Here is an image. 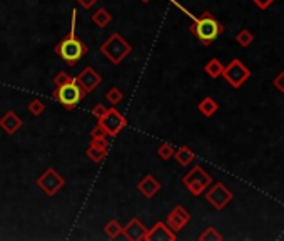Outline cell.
Returning <instances> with one entry per match:
<instances>
[{
	"label": "cell",
	"instance_id": "cell-1",
	"mask_svg": "<svg viewBox=\"0 0 284 241\" xmlns=\"http://www.w3.org/2000/svg\"><path fill=\"white\" fill-rule=\"evenodd\" d=\"M169 2H172L176 7H179L184 14L189 15V17L194 20V24L191 25V34L194 35V37H197L199 40H201L202 45H206V47L211 45L212 42L224 32L223 24H221L211 12H204L201 17H196V15H192L191 12H187L182 5H179L176 0H169Z\"/></svg>",
	"mask_w": 284,
	"mask_h": 241
},
{
	"label": "cell",
	"instance_id": "cell-2",
	"mask_svg": "<svg viewBox=\"0 0 284 241\" xmlns=\"http://www.w3.org/2000/svg\"><path fill=\"white\" fill-rule=\"evenodd\" d=\"M77 10H72V27H70V32L67 37L62 39L59 44L54 47V52L57 55L60 57L62 61L65 62V64L69 66H76L79 61L82 59L84 55L89 52V47L84 44L76 35V20H77Z\"/></svg>",
	"mask_w": 284,
	"mask_h": 241
},
{
	"label": "cell",
	"instance_id": "cell-3",
	"mask_svg": "<svg viewBox=\"0 0 284 241\" xmlns=\"http://www.w3.org/2000/svg\"><path fill=\"white\" fill-rule=\"evenodd\" d=\"M101 52L110 64L119 66L120 62L132 52V45H130L119 32H114L106 42H102Z\"/></svg>",
	"mask_w": 284,
	"mask_h": 241
},
{
	"label": "cell",
	"instance_id": "cell-4",
	"mask_svg": "<svg viewBox=\"0 0 284 241\" xmlns=\"http://www.w3.org/2000/svg\"><path fill=\"white\" fill-rule=\"evenodd\" d=\"M182 185L192 196H201L212 185V176L202 166H194L187 174L182 176Z\"/></svg>",
	"mask_w": 284,
	"mask_h": 241
},
{
	"label": "cell",
	"instance_id": "cell-5",
	"mask_svg": "<svg viewBox=\"0 0 284 241\" xmlns=\"http://www.w3.org/2000/svg\"><path fill=\"white\" fill-rule=\"evenodd\" d=\"M52 96H54L57 101L67 109V111H72V109L76 107L87 94L82 91L81 86L76 82V79H72L70 82H65V84H62V86L55 87L54 92H52Z\"/></svg>",
	"mask_w": 284,
	"mask_h": 241
},
{
	"label": "cell",
	"instance_id": "cell-6",
	"mask_svg": "<svg viewBox=\"0 0 284 241\" xmlns=\"http://www.w3.org/2000/svg\"><path fill=\"white\" fill-rule=\"evenodd\" d=\"M37 186H39V190H42L44 195L52 198L65 186V179L57 169L49 167V169H45L39 177H37Z\"/></svg>",
	"mask_w": 284,
	"mask_h": 241
},
{
	"label": "cell",
	"instance_id": "cell-7",
	"mask_svg": "<svg viewBox=\"0 0 284 241\" xmlns=\"http://www.w3.org/2000/svg\"><path fill=\"white\" fill-rule=\"evenodd\" d=\"M221 76H223L224 79L229 82L231 87L239 89L251 77V71L239 59H234V61H231L229 64L224 67L223 74H221Z\"/></svg>",
	"mask_w": 284,
	"mask_h": 241
},
{
	"label": "cell",
	"instance_id": "cell-8",
	"mask_svg": "<svg viewBox=\"0 0 284 241\" xmlns=\"http://www.w3.org/2000/svg\"><path fill=\"white\" fill-rule=\"evenodd\" d=\"M99 124L106 129L109 138H115V136L127 126V119H125L115 107H110L107 109V112L99 119Z\"/></svg>",
	"mask_w": 284,
	"mask_h": 241
},
{
	"label": "cell",
	"instance_id": "cell-9",
	"mask_svg": "<svg viewBox=\"0 0 284 241\" xmlns=\"http://www.w3.org/2000/svg\"><path fill=\"white\" fill-rule=\"evenodd\" d=\"M206 200L207 203H211L218 211H221V209H224L233 201V193H231V190H228V186L223 185V183H216L211 188H207Z\"/></svg>",
	"mask_w": 284,
	"mask_h": 241
},
{
	"label": "cell",
	"instance_id": "cell-10",
	"mask_svg": "<svg viewBox=\"0 0 284 241\" xmlns=\"http://www.w3.org/2000/svg\"><path fill=\"white\" fill-rule=\"evenodd\" d=\"M76 79V82L81 86V89L86 94L89 92H92V91H96V89L101 86L102 84V77L101 74L94 69V67H86V69H82V72H79V74L74 77Z\"/></svg>",
	"mask_w": 284,
	"mask_h": 241
},
{
	"label": "cell",
	"instance_id": "cell-11",
	"mask_svg": "<svg viewBox=\"0 0 284 241\" xmlns=\"http://www.w3.org/2000/svg\"><path fill=\"white\" fill-rule=\"evenodd\" d=\"M176 233L164 221H157L151 229H147L142 241H176Z\"/></svg>",
	"mask_w": 284,
	"mask_h": 241
},
{
	"label": "cell",
	"instance_id": "cell-12",
	"mask_svg": "<svg viewBox=\"0 0 284 241\" xmlns=\"http://www.w3.org/2000/svg\"><path fill=\"white\" fill-rule=\"evenodd\" d=\"M189 221H191V213L182 206L172 208L169 211V214H167V218H166L167 226H169L174 233L181 231V229L186 226Z\"/></svg>",
	"mask_w": 284,
	"mask_h": 241
},
{
	"label": "cell",
	"instance_id": "cell-13",
	"mask_svg": "<svg viewBox=\"0 0 284 241\" xmlns=\"http://www.w3.org/2000/svg\"><path fill=\"white\" fill-rule=\"evenodd\" d=\"M147 231V228L142 224L139 218H132L130 221L122 228V236L129 241H142L144 239V234Z\"/></svg>",
	"mask_w": 284,
	"mask_h": 241
},
{
	"label": "cell",
	"instance_id": "cell-14",
	"mask_svg": "<svg viewBox=\"0 0 284 241\" xmlns=\"http://www.w3.org/2000/svg\"><path fill=\"white\" fill-rule=\"evenodd\" d=\"M137 190L142 196L147 198V200H152V198L161 191V183L156 179L154 174H146L137 183Z\"/></svg>",
	"mask_w": 284,
	"mask_h": 241
},
{
	"label": "cell",
	"instance_id": "cell-15",
	"mask_svg": "<svg viewBox=\"0 0 284 241\" xmlns=\"http://www.w3.org/2000/svg\"><path fill=\"white\" fill-rule=\"evenodd\" d=\"M24 126V120L19 114H15L14 111H7L0 117V128L5 131L7 136H14L17 131Z\"/></svg>",
	"mask_w": 284,
	"mask_h": 241
},
{
	"label": "cell",
	"instance_id": "cell-16",
	"mask_svg": "<svg viewBox=\"0 0 284 241\" xmlns=\"http://www.w3.org/2000/svg\"><path fill=\"white\" fill-rule=\"evenodd\" d=\"M172 158H176L177 164L189 166L191 162H194V159H196V154H194V151L189 148V146H181V148L174 151V156H172Z\"/></svg>",
	"mask_w": 284,
	"mask_h": 241
},
{
	"label": "cell",
	"instance_id": "cell-17",
	"mask_svg": "<svg viewBox=\"0 0 284 241\" xmlns=\"http://www.w3.org/2000/svg\"><path fill=\"white\" fill-rule=\"evenodd\" d=\"M197 109L201 111V114L204 117H211V116H214V114H216V111L219 109V106H218V102H216L212 97L207 96V97H204L201 102H199Z\"/></svg>",
	"mask_w": 284,
	"mask_h": 241
},
{
	"label": "cell",
	"instance_id": "cell-18",
	"mask_svg": "<svg viewBox=\"0 0 284 241\" xmlns=\"http://www.w3.org/2000/svg\"><path fill=\"white\" fill-rule=\"evenodd\" d=\"M92 22L96 24L97 27L104 29L112 22V15H110L107 9H99V10H96V14L92 15Z\"/></svg>",
	"mask_w": 284,
	"mask_h": 241
},
{
	"label": "cell",
	"instance_id": "cell-19",
	"mask_svg": "<svg viewBox=\"0 0 284 241\" xmlns=\"http://www.w3.org/2000/svg\"><path fill=\"white\" fill-rule=\"evenodd\" d=\"M223 69H224V66L221 64L219 59H211L206 66H204V71H206V74L209 77H212V79H218V77L223 74Z\"/></svg>",
	"mask_w": 284,
	"mask_h": 241
},
{
	"label": "cell",
	"instance_id": "cell-20",
	"mask_svg": "<svg viewBox=\"0 0 284 241\" xmlns=\"http://www.w3.org/2000/svg\"><path fill=\"white\" fill-rule=\"evenodd\" d=\"M86 154H87V158L91 159L92 162H102L104 158L107 156V149H102V148H97V146H91V144H89Z\"/></svg>",
	"mask_w": 284,
	"mask_h": 241
},
{
	"label": "cell",
	"instance_id": "cell-21",
	"mask_svg": "<svg viewBox=\"0 0 284 241\" xmlns=\"http://www.w3.org/2000/svg\"><path fill=\"white\" fill-rule=\"evenodd\" d=\"M104 97H106V101L110 104V106H117L119 102H122L124 94H122V91H120L119 87H110Z\"/></svg>",
	"mask_w": 284,
	"mask_h": 241
},
{
	"label": "cell",
	"instance_id": "cell-22",
	"mask_svg": "<svg viewBox=\"0 0 284 241\" xmlns=\"http://www.w3.org/2000/svg\"><path fill=\"white\" fill-rule=\"evenodd\" d=\"M104 233H106L110 239H115L122 233V226L119 224L117 219H112V221H109L106 226H104Z\"/></svg>",
	"mask_w": 284,
	"mask_h": 241
},
{
	"label": "cell",
	"instance_id": "cell-23",
	"mask_svg": "<svg viewBox=\"0 0 284 241\" xmlns=\"http://www.w3.org/2000/svg\"><path fill=\"white\" fill-rule=\"evenodd\" d=\"M236 42H238L241 47H249L252 42H254V35H252L248 29H243L236 34Z\"/></svg>",
	"mask_w": 284,
	"mask_h": 241
},
{
	"label": "cell",
	"instance_id": "cell-24",
	"mask_svg": "<svg viewBox=\"0 0 284 241\" xmlns=\"http://www.w3.org/2000/svg\"><path fill=\"white\" fill-rule=\"evenodd\" d=\"M199 241H223V234H221L216 228L209 226L204 229V233L199 236Z\"/></svg>",
	"mask_w": 284,
	"mask_h": 241
},
{
	"label": "cell",
	"instance_id": "cell-25",
	"mask_svg": "<svg viewBox=\"0 0 284 241\" xmlns=\"http://www.w3.org/2000/svg\"><path fill=\"white\" fill-rule=\"evenodd\" d=\"M174 151H176V148L171 143H162L159 146V149H157V156H159L161 159L167 161V159H171L172 156H174Z\"/></svg>",
	"mask_w": 284,
	"mask_h": 241
},
{
	"label": "cell",
	"instance_id": "cell-26",
	"mask_svg": "<svg viewBox=\"0 0 284 241\" xmlns=\"http://www.w3.org/2000/svg\"><path fill=\"white\" fill-rule=\"evenodd\" d=\"M27 109H29V112L32 114V116L39 117V116H42V114H44L45 106H44V102H42L40 99H37V97H35V99H32V101L29 102Z\"/></svg>",
	"mask_w": 284,
	"mask_h": 241
},
{
	"label": "cell",
	"instance_id": "cell-27",
	"mask_svg": "<svg viewBox=\"0 0 284 241\" xmlns=\"http://www.w3.org/2000/svg\"><path fill=\"white\" fill-rule=\"evenodd\" d=\"M72 79H74V77H70L65 71H60V72H57V76L54 77V86L59 87V86H62V84L70 82Z\"/></svg>",
	"mask_w": 284,
	"mask_h": 241
},
{
	"label": "cell",
	"instance_id": "cell-28",
	"mask_svg": "<svg viewBox=\"0 0 284 241\" xmlns=\"http://www.w3.org/2000/svg\"><path fill=\"white\" fill-rule=\"evenodd\" d=\"M91 139H107V133L106 129L102 128L101 124L96 126L92 131H91Z\"/></svg>",
	"mask_w": 284,
	"mask_h": 241
},
{
	"label": "cell",
	"instance_id": "cell-29",
	"mask_svg": "<svg viewBox=\"0 0 284 241\" xmlns=\"http://www.w3.org/2000/svg\"><path fill=\"white\" fill-rule=\"evenodd\" d=\"M107 109H109V107H106L104 104H96V106L92 107V116L97 117V119H101L104 114L107 112Z\"/></svg>",
	"mask_w": 284,
	"mask_h": 241
},
{
	"label": "cell",
	"instance_id": "cell-30",
	"mask_svg": "<svg viewBox=\"0 0 284 241\" xmlns=\"http://www.w3.org/2000/svg\"><path fill=\"white\" fill-rule=\"evenodd\" d=\"M272 84H274V87L277 89V91L284 92V71L279 72V74L276 76V79L272 81Z\"/></svg>",
	"mask_w": 284,
	"mask_h": 241
},
{
	"label": "cell",
	"instance_id": "cell-31",
	"mask_svg": "<svg viewBox=\"0 0 284 241\" xmlns=\"http://www.w3.org/2000/svg\"><path fill=\"white\" fill-rule=\"evenodd\" d=\"M252 2H254L261 10H266V9H269L276 0H252Z\"/></svg>",
	"mask_w": 284,
	"mask_h": 241
},
{
	"label": "cell",
	"instance_id": "cell-32",
	"mask_svg": "<svg viewBox=\"0 0 284 241\" xmlns=\"http://www.w3.org/2000/svg\"><path fill=\"white\" fill-rule=\"evenodd\" d=\"M76 2L79 5H82V9H92L94 5H96V2H99V0H76Z\"/></svg>",
	"mask_w": 284,
	"mask_h": 241
},
{
	"label": "cell",
	"instance_id": "cell-33",
	"mask_svg": "<svg viewBox=\"0 0 284 241\" xmlns=\"http://www.w3.org/2000/svg\"><path fill=\"white\" fill-rule=\"evenodd\" d=\"M139 2H142V4H149L151 0H139Z\"/></svg>",
	"mask_w": 284,
	"mask_h": 241
}]
</instances>
